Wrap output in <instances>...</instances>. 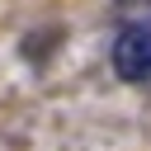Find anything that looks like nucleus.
Masks as SVG:
<instances>
[{
  "mask_svg": "<svg viewBox=\"0 0 151 151\" xmlns=\"http://www.w3.org/2000/svg\"><path fill=\"white\" fill-rule=\"evenodd\" d=\"M109 61H113V76H118V80H127V85H146V80H151V19L127 24V28L113 38Z\"/></svg>",
  "mask_w": 151,
  "mask_h": 151,
  "instance_id": "1",
  "label": "nucleus"
}]
</instances>
